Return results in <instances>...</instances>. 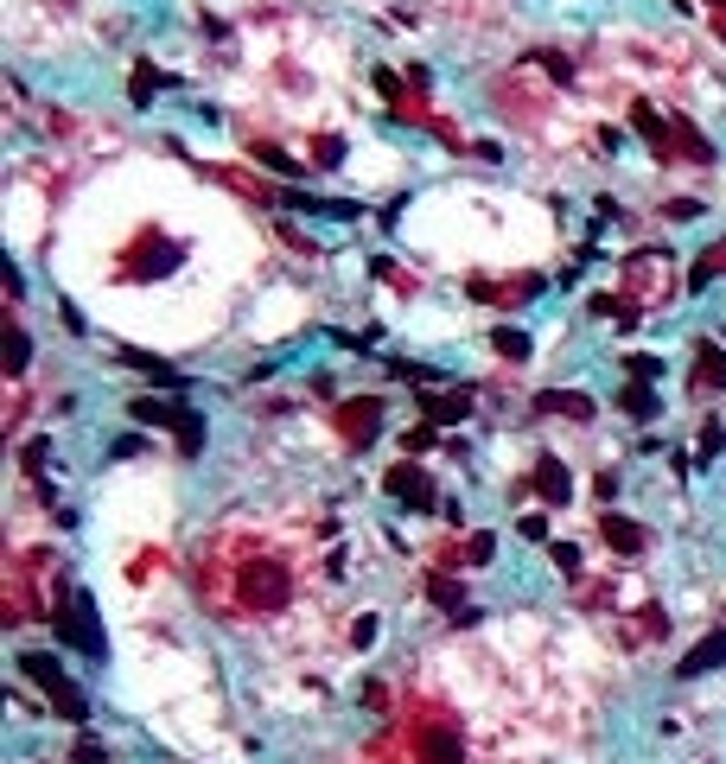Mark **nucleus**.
Returning a JSON list of instances; mask_svg holds the SVG:
<instances>
[{"mask_svg":"<svg viewBox=\"0 0 726 764\" xmlns=\"http://www.w3.org/2000/svg\"><path fill=\"white\" fill-rule=\"evenodd\" d=\"M198 599H211L230 618H274L293 599V567L268 542L223 529L211 561H198Z\"/></svg>","mask_w":726,"mask_h":764,"instance_id":"obj_1","label":"nucleus"},{"mask_svg":"<svg viewBox=\"0 0 726 764\" xmlns=\"http://www.w3.org/2000/svg\"><path fill=\"white\" fill-rule=\"evenodd\" d=\"M395 745H402V758L408 764H465L472 758V745H465V733L453 720H440V714H421V720H408L402 733H389Z\"/></svg>","mask_w":726,"mask_h":764,"instance_id":"obj_2","label":"nucleus"},{"mask_svg":"<svg viewBox=\"0 0 726 764\" xmlns=\"http://www.w3.org/2000/svg\"><path fill=\"white\" fill-rule=\"evenodd\" d=\"M51 631H58L71 650H83V656H102V650H109V644H102V618H96L90 586H64V605L51 612Z\"/></svg>","mask_w":726,"mask_h":764,"instance_id":"obj_3","label":"nucleus"},{"mask_svg":"<svg viewBox=\"0 0 726 764\" xmlns=\"http://www.w3.org/2000/svg\"><path fill=\"white\" fill-rule=\"evenodd\" d=\"M128 414H134L141 427H172L185 453H198V446H204V414H192L185 402H153V395H134Z\"/></svg>","mask_w":726,"mask_h":764,"instance_id":"obj_4","label":"nucleus"},{"mask_svg":"<svg viewBox=\"0 0 726 764\" xmlns=\"http://www.w3.org/2000/svg\"><path fill=\"white\" fill-rule=\"evenodd\" d=\"M383 491H389L395 503H408V510H434V503H440V497H434V478H427L421 465H408V459H402V465H389Z\"/></svg>","mask_w":726,"mask_h":764,"instance_id":"obj_5","label":"nucleus"},{"mask_svg":"<svg viewBox=\"0 0 726 764\" xmlns=\"http://www.w3.org/2000/svg\"><path fill=\"white\" fill-rule=\"evenodd\" d=\"M376 427H383V402H376V395H363V402H344V408H338V433H344L351 446H370Z\"/></svg>","mask_w":726,"mask_h":764,"instance_id":"obj_6","label":"nucleus"},{"mask_svg":"<svg viewBox=\"0 0 726 764\" xmlns=\"http://www.w3.org/2000/svg\"><path fill=\"white\" fill-rule=\"evenodd\" d=\"M720 663H726V631H707L701 644H695V650H688L682 663H676V675H682V682H695V675H707V669H720Z\"/></svg>","mask_w":726,"mask_h":764,"instance_id":"obj_7","label":"nucleus"},{"mask_svg":"<svg viewBox=\"0 0 726 764\" xmlns=\"http://www.w3.org/2000/svg\"><path fill=\"white\" fill-rule=\"evenodd\" d=\"M535 408H542V414H567V421H593V395H580V389H542V395H535Z\"/></svg>","mask_w":726,"mask_h":764,"instance_id":"obj_8","label":"nucleus"},{"mask_svg":"<svg viewBox=\"0 0 726 764\" xmlns=\"http://www.w3.org/2000/svg\"><path fill=\"white\" fill-rule=\"evenodd\" d=\"M529 484L542 491V503H567V497H574V478H567V465H561V459H542Z\"/></svg>","mask_w":726,"mask_h":764,"instance_id":"obj_9","label":"nucleus"},{"mask_svg":"<svg viewBox=\"0 0 726 764\" xmlns=\"http://www.w3.org/2000/svg\"><path fill=\"white\" fill-rule=\"evenodd\" d=\"M20 675H32L45 694H58L64 688V669H58V656H45V650H20Z\"/></svg>","mask_w":726,"mask_h":764,"instance_id":"obj_10","label":"nucleus"},{"mask_svg":"<svg viewBox=\"0 0 726 764\" xmlns=\"http://www.w3.org/2000/svg\"><path fill=\"white\" fill-rule=\"evenodd\" d=\"M599 535H605V548H612V554H644V529L625 523V516H605Z\"/></svg>","mask_w":726,"mask_h":764,"instance_id":"obj_11","label":"nucleus"},{"mask_svg":"<svg viewBox=\"0 0 726 764\" xmlns=\"http://www.w3.org/2000/svg\"><path fill=\"white\" fill-rule=\"evenodd\" d=\"M472 414V395H427V427H446V421H465Z\"/></svg>","mask_w":726,"mask_h":764,"instance_id":"obj_12","label":"nucleus"},{"mask_svg":"<svg viewBox=\"0 0 726 764\" xmlns=\"http://www.w3.org/2000/svg\"><path fill=\"white\" fill-rule=\"evenodd\" d=\"M45 701H51V714H64L71 726H83V720H90V701H83V694H77L71 682H64L58 694H45Z\"/></svg>","mask_w":726,"mask_h":764,"instance_id":"obj_13","label":"nucleus"},{"mask_svg":"<svg viewBox=\"0 0 726 764\" xmlns=\"http://www.w3.org/2000/svg\"><path fill=\"white\" fill-rule=\"evenodd\" d=\"M695 389H726V357L707 351V344H701V357H695Z\"/></svg>","mask_w":726,"mask_h":764,"instance_id":"obj_14","label":"nucleus"},{"mask_svg":"<svg viewBox=\"0 0 726 764\" xmlns=\"http://www.w3.org/2000/svg\"><path fill=\"white\" fill-rule=\"evenodd\" d=\"M618 408H625V414H631V421H650V414H656V408H663V402H656V389H644V382H631V389H625V395H618Z\"/></svg>","mask_w":726,"mask_h":764,"instance_id":"obj_15","label":"nucleus"},{"mask_svg":"<svg viewBox=\"0 0 726 764\" xmlns=\"http://www.w3.org/2000/svg\"><path fill=\"white\" fill-rule=\"evenodd\" d=\"M491 344H497V351H504L510 363H523V357H529V338L516 332V325H497V332H491Z\"/></svg>","mask_w":726,"mask_h":764,"instance_id":"obj_16","label":"nucleus"},{"mask_svg":"<svg viewBox=\"0 0 726 764\" xmlns=\"http://www.w3.org/2000/svg\"><path fill=\"white\" fill-rule=\"evenodd\" d=\"M26 357H32V344L20 325H7V376H26Z\"/></svg>","mask_w":726,"mask_h":764,"instance_id":"obj_17","label":"nucleus"},{"mask_svg":"<svg viewBox=\"0 0 726 764\" xmlns=\"http://www.w3.org/2000/svg\"><path fill=\"white\" fill-rule=\"evenodd\" d=\"M102 758H109V745H102L96 733H83V739L71 745V764H102Z\"/></svg>","mask_w":726,"mask_h":764,"instance_id":"obj_18","label":"nucleus"},{"mask_svg":"<svg viewBox=\"0 0 726 764\" xmlns=\"http://www.w3.org/2000/svg\"><path fill=\"white\" fill-rule=\"evenodd\" d=\"M160 83H166V77L153 71V64H134V90H128V96H134V102H147L153 90H160Z\"/></svg>","mask_w":726,"mask_h":764,"instance_id":"obj_19","label":"nucleus"},{"mask_svg":"<svg viewBox=\"0 0 726 764\" xmlns=\"http://www.w3.org/2000/svg\"><path fill=\"white\" fill-rule=\"evenodd\" d=\"M427 593H434L440 605H459V593H465V586L453 580V573H434V580H427Z\"/></svg>","mask_w":726,"mask_h":764,"instance_id":"obj_20","label":"nucleus"},{"mask_svg":"<svg viewBox=\"0 0 726 764\" xmlns=\"http://www.w3.org/2000/svg\"><path fill=\"white\" fill-rule=\"evenodd\" d=\"M491 554H497V535H472V542H465V561H472V567H484V561H491Z\"/></svg>","mask_w":726,"mask_h":764,"instance_id":"obj_21","label":"nucleus"},{"mask_svg":"<svg viewBox=\"0 0 726 764\" xmlns=\"http://www.w3.org/2000/svg\"><path fill=\"white\" fill-rule=\"evenodd\" d=\"M720 446H726V427L720 421H701V459H714Z\"/></svg>","mask_w":726,"mask_h":764,"instance_id":"obj_22","label":"nucleus"},{"mask_svg":"<svg viewBox=\"0 0 726 764\" xmlns=\"http://www.w3.org/2000/svg\"><path fill=\"white\" fill-rule=\"evenodd\" d=\"M434 433H440V427H427V421H421L414 433H402V453H427V446H434Z\"/></svg>","mask_w":726,"mask_h":764,"instance_id":"obj_23","label":"nucleus"},{"mask_svg":"<svg viewBox=\"0 0 726 764\" xmlns=\"http://www.w3.org/2000/svg\"><path fill=\"white\" fill-rule=\"evenodd\" d=\"M351 644H357V650H370V644H376V612H363V618L351 624Z\"/></svg>","mask_w":726,"mask_h":764,"instance_id":"obj_24","label":"nucleus"},{"mask_svg":"<svg viewBox=\"0 0 726 764\" xmlns=\"http://www.w3.org/2000/svg\"><path fill=\"white\" fill-rule=\"evenodd\" d=\"M631 376H663V357H625Z\"/></svg>","mask_w":726,"mask_h":764,"instance_id":"obj_25","label":"nucleus"},{"mask_svg":"<svg viewBox=\"0 0 726 764\" xmlns=\"http://www.w3.org/2000/svg\"><path fill=\"white\" fill-rule=\"evenodd\" d=\"M593 491H599V497H605V503H612V497H618V472H612V465H605V472H599V478H593Z\"/></svg>","mask_w":726,"mask_h":764,"instance_id":"obj_26","label":"nucleus"},{"mask_svg":"<svg viewBox=\"0 0 726 764\" xmlns=\"http://www.w3.org/2000/svg\"><path fill=\"white\" fill-rule=\"evenodd\" d=\"M313 153H319V166H338V160H344V141H319Z\"/></svg>","mask_w":726,"mask_h":764,"instance_id":"obj_27","label":"nucleus"},{"mask_svg":"<svg viewBox=\"0 0 726 764\" xmlns=\"http://www.w3.org/2000/svg\"><path fill=\"white\" fill-rule=\"evenodd\" d=\"M720 39H726V20H720Z\"/></svg>","mask_w":726,"mask_h":764,"instance_id":"obj_28","label":"nucleus"}]
</instances>
